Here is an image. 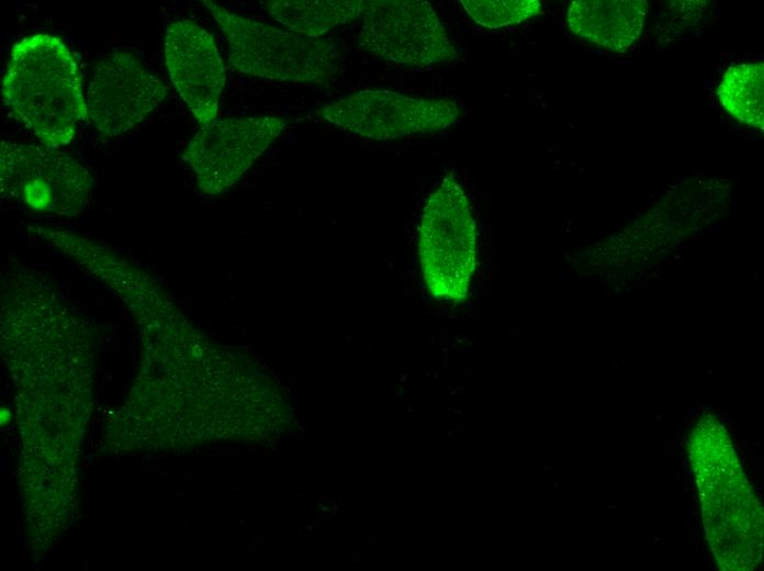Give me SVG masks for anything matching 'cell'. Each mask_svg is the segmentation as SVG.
Here are the masks:
<instances>
[{"label":"cell","mask_w":764,"mask_h":571,"mask_svg":"<svg viewBox=\"0 0 764 571\" xmlns=\"http://www.w3.org/2000/svg\"><path fill=\"white\" fill-rule=\"evenodd\" d=\"M688 455L718 566L726 571L755 569L763 552V510L728 430L715 416L705 414L693 426Z\"/></svg>","instance_id":"cell-1"},{"label":"cell","mask_w":764,"mask_h":571,"mask_svg":"<svg viewBox=\"0 0 764 571\" xmlns=\"http://www.w3.org/2000/svg\"><path fill=\"white\" fill-rule=\"evenodd\" d=\"M2 98L43 145L54 148L70 143L87 119L75 55L61 38L46 33L13 45Z\"/></svg>","instance_id":"cell-2"},{"label":"cell","mask_w":764,"mask_h":571,"mask_svg":"<svg viewBox=\"0 0 764 571\" xmlns=\"http://www.w3.org/2000/svg\"><path fill=\"white\" fill-rule=\"evenodd\" d=\"M228 45L231 66L238 72L277 81L327 83L336 76L339 52L326 37H308L237 14L202 0Z\"/></svg>","instance_id":"cell-3"},{"label":"cell","mask_w":764,"mask_h":571,"mask_svg":"<svg viewBox=\"0 0 764 571\" xmlns=\"http://www.w3.org/2000/svg\"><path fill=\"white\" fill-rule=\"evenodd\" d=\"M418 248L427 288L438 299L462 300L476 258V226L469 200L452 175L428 197Z\"/></svg>","instance_id":"cell-4"},{"label":"cell","mask_w":764,"mask_h":571,"mask_svg":"<svg viewBox=\"0 0 764 571\" xmlns=\"http://www.w3.org/2000/svg\"><path fill=\"white\" fill-rule=\"evenodd\" d=\"M318 113L325 122L344 131L368 139L386 141L448 128L459 121L462 109L449 99L367 89L330 101Z\"/></svg>","instance_id":"cell-5"},{"label":"cell","mask_w":764,"mask_h":571,"mask_svg":"<svg viewBox=\"0 0 764 571\" xmlns=\"http://www.w3.org/2000/svg\"><path fill=\"white\" fill-rule=\"evenodd\" d=\"M360 46L406 66L454 61L459 53L431 4L422 0H371L362 15Z\"/></svg>","instance_id":"cell-6"},{"label":"cell","mask_w":764,"mask_h":571,"mask_svg":"<svg viewBox=\"0 0 764 571\" xmlns=\"http://www.w3.org/2000/svg\"><path fill=\"white\" fill-rule=\"evenodd\" d=\"M0 167L2 192L32 208L69 214L87 202L89 173L54 147L1 142Z\"/></svg>","instance_id":"cell-7"},{"label":"cell","mask_w":764,"mask_h":571,"mask_svg":"<svg viewBox=\"0 0 764 571\" xmlns=\"http://www.w3.org/2000/svg\"><path fill=\"white\" fill-rule=\"evenodd\" d=\"M279 116L214 120L192 136L183 158L207 194L231 188L285 128Z\"/></svg>","instance_id":"cell-8"},{"label":"cell","mask_w":764,"mask_h":571,"mask_svg":"<svg viewBox=\"0 0 764 571\" xmlns=\"http://www.w3.org/2000/svg\"><path fill=\"white\" fill-rule=\"evenodd\" d=\"M167 92L135 56L117 52L94 64L85 98L87 119L102 139H113L141 123Z\"/></svg>","instance_id":"cell-9"},{"label":"cell","mask_w":764,"mask_h":571,"mask_svg":"<svg viewBox=\"0 0 764 571\" xmlns=\"http://www.w3.org/2000/svg\"><path fill=\"white\" fill-rule=\"evenodd\" d=\"M165 59L175 88L199 124L216 120L226 75L211 33L188 19L171 23L165 35Z\"/></svg>","instance_id":"cell-10"},{"label":"cell","mask_w":764,"mask_h":571,"mask_svg":"<svg viewBox=\"0 0 764 571\" xmlns=\"http://www.w3.org/2000/svg\"><path fill=\"white\" fill-rule=\"evenodd\" d=\"M647 12L643 0H576L569 5L568 24L577 37L621 53L639 38Z\"/></svg>","instance_id":"cell-11"},{"label":"cell","mask_w":764,"mask_h":571,"mask_svg":"<svg viewBox=\"0 0 764 571\" xmlns=\"http://www.w3.org/2000/svg\"><path fill=\"white\" fill-rule=\"evenodd\" d=\"M262 4L286 30L308 37H323L330 29L362 16L368 1L269 0Z\"/></svg>","instance_id":"cell-12"},{"label":"cell","mask_w":764,"mask_h":571,"mask_svg":"<svg viewBox=\"0 0 764 571\" xmlns=\"http://www.w3.org/2000/svg\"><path fill=\"white\" fill-rule=\"evenodd\" d=\"M764 65L749 63L730 67L718 86L721 105L738 121L764 127Z\"/></svg>","instance_id":"cell-13"},{"label":"cell","mask_w":764,"mask_h":571,"mask_svg":"<svg viewBox=\"0 0 764 571\" xmlns=\"http://www.w3.org/2000/svg\"><path fill=\"white\" fill-rule=\"evenodd\" d=\"M460 3L475 23L488 29L521 23L541 10L537 0H461Z\"/></svg>","instance_id":"cell-14"}]
</instances>
